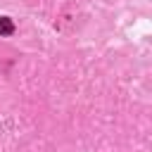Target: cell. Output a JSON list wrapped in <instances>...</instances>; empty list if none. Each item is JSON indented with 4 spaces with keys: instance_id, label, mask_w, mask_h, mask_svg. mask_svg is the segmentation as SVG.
Listing matches in <instances>:
<instances>
[{
    "instance_id": "cell-1",
    "label": "cell",
    "mask_w": 152,
    "mask_h": 152,
    "mask_svg": "<svg viewBox=\"0 0 152 152\" xmlns=\"http://www.w3.org/2000/svg\"><path fill=\"white\" fill-rule=\"evenodd\" d=\"M14 33V21L10 17H0V36H12Z\"/></svg>"
}]
</instances>
